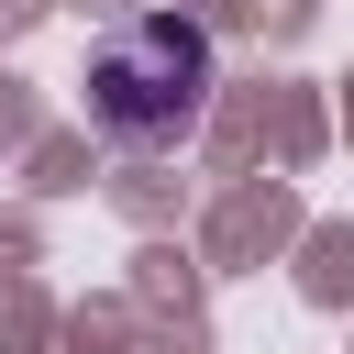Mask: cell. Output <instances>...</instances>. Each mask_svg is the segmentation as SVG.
<instances>
[{
	"label": "cell",
	"mask_w": 354,
	"mask_h": 354,
	"mask_svg": "<svg viewBox=\"0 0 354 354\" xmlns=\"http://www.w3.org/2000/svg\"><path fill=\"white\" fill-rule=\"evenodd\" d=\"M199 100H210V33L177 22V11H144V22H122V33L88 55V111H100L122 144L188 133Z\"/></svg>",
	"instance_id": "1"
}]
</instances>
